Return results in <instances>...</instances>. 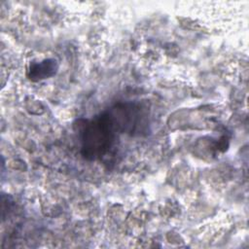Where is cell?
<instances>
[{
  "label": "cell",
  "instance_id": "2",
  "mask_svg": "<svg viewBox=\"0 0 249 249\" xmlns=\"http://www.w3.org/2000/svg\"><path fill=\"white\" fill-rule=\"evenodd\" d=\"M106 112L118 133H140L148 126V113L140 104H117Z\"/></svg>",
  "mask_w": 249,
  "mask_h": 249
},
{
  "label": "cell",
  "instance_id": "1",
  "mask_svg": "<svg viewBox=\"0 0 249 249\" xmlns=\"http://www.w3.org/2000/svg\"><path fill=\"white\" fill-rule=\"evenodd\" d=\"M81 153L87 160H97L105 156L115 143L117 130L105 111L78 124Z\"/></svg>",
  "mask_w": 249,
  "mask_h": 249
},
{
  "label": "cell",
  "instance_id": "3",
  "mask_svg": "<svg viewBox=\"0 0 249 249\" xmlns=\"http://www.w3.org/2000/svg\"><path fill=\"white\" fill-rule=\"evenodd\" d=\"M57 69L54 59H46L40 63L30 66L29 78L32 80H41L53 76Z\"/></svg>",
  "mask_w": 249,
  "mask_h": 249
}]
</instances>
